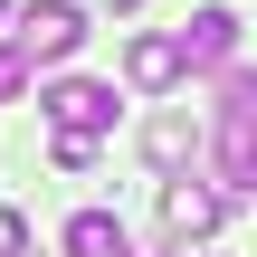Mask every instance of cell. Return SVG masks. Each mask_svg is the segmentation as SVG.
<instances>
[{
    "instance_id": "cell-1",
    "label": "cell",
    "mask_w": 257,
    "mask_h": 257,
    "mask_svg": "<svg viewBox=\"0 0 257 257\" xmlns=\"http://www.w3.org/2000/svg\"><path fill=\"white\" fill-rule=\"evenodd\" d=\"M210 181L238 200L257 191V67H219V134H210Z\"/></svg>"
},
{
    "instance_id": "cell-2",
    "label": "cell",
    "mask_w": 257,
    "mask_h": 257,
    "mask_svg": "<svg viewBox=\"0 0 257 257\" xmlns=\"http://www.w3.org/2000/svg\"><path fill=\"white\" fill-rule=\"evenodd\" d=\"M19 48H29L38 67H67V57L86 48V10H76V0H29V10H19Z\"/></svg>"
},
{
    "instance_id": "cell-3",
    "label": "cell",
    "mask_w": 257,
    "mask_h": 257,
    "mask_svg": "<svg viewBox=\"0 0 257 257\" xmlns=\"http://www.w3.org/2000/svg\"><path fill=\"white\" fill-rule=\"evenodd\" d=\"M38 114H48L57 134H105V124H114V86H95V76H57V86L38 95Z\"/></svg>"
},
{
    "instance_id": "cell-4",
    "label": "cell",
    "mask_w": 257,
    "mask_h": 257,
    "mask_svg": "<svg viewBox=\"0 0 257 257\" xmlns=\"http://www.w3.org/2000/svg\"><path fill=\"white\" fill-rule=\"evenodd\" d=\"M172 38H181L191 67H229V57H238V10H191Z\"/></svg>"
},
{
    "instance_id": "cell-5",
    "label": "cell",
    "mask_w": 257,
    "mask_h": 257,
    "mask_svg": "<svg viewBox=\"0 0 257 257\" xmlns=\"http://www.w3.org/2000/svg\"><path fill=\"white\" fill-rule=\"evenodd\" d=\"M219 210H229L219 181H210V191H200V181H172V191H162V229H172V238H210Z\"/></svg>"
},
{
    "instance_id": "cell-6",
    "label": "cell",
    "mask_w": 257,
    "mask_h": 257,
    "mask_svg": "<svg viewBox=\"0 0 257 257\" xmlns=\"http://www.w3.org/2000/svg\"><path fill=\"white\" fill-rule=\"evenodd\" d=\"M124 76H134L143 95H162V86L191 76V57H181V38H134V48H124Z\"/></svg>"
},
{
    "instance_id": "cell-7",
    "label": "cell",
    "mask_w": 257,
    "mask_h": 257,
    "mask_svg": "<svg viewBox=\"0 0 257 257\" xmlns=\"http://www.w3.org/2000/svg\"><path fill=\"white\" fill-rule=\"evenodd\" d=\"M57 248H67V257H134V238H124V219H114V210H76Z\"/></svg>"
},
{
    "instance_id": "cell-8",
    "label": "cell",
    "mask_w": 257,
    "mask_h": 257,
    "mask_svg": "<svg viewBox=\"0 0 257 257\" xmlns=\"http://www.w3.org/2000/svg\"><path fill=\"white\" fill-rule=\"evenodd\" d=\"M143 153H153V162H162V172H181V162H191V153H200V124H191V114H181V105H172V114H153V124H143Z\"/></svg>"
},
{
    "instance_id": "cell-9",
    "label": "cell",
    "mask_w": 257,
    "mask_h": 257,
    "mask_svg": "<svg viewBox=\"0 0 257 257\" xmlns=\"http://www.w3.org/2000/svg\"><path fill=\"white\" fill-rule=\"evenodd\" d=\"M29 67H38V57H29V48H19V38H10V48H0V105H10V95H19V86H29Z\"/></svg>"
},
{
    "instance_id": "cell-10",
    "label": "cell",
    "mask_w": 257,
    "mask_h": 257,
    "mask_svg": "<svg viewBox=\"0 0 257 257\" xmlns=\"http://www.w3.org/2000/svg\"><path fill=\"white\" fill-rule=\"evenodd\" d=\"M95 162V134H57V172H86Z\"/></svg>"
},
{
    "instance_id": "cell-11",
    "label": "cell",
    "mask_w": 257,
    "mask_h": 257,
    "mask_svg": "<svg viewBox=\"0 0 257 257\" xmlns=\"http://www.w3.org/2000/svg\"><path fill=\"white\" fill-rule=\"evenodd\" d=\"M19 238H29V229H19V210H0V257H19Z\"/></svg>"
},
{
    "instance_id": "cell-12",
    "label": "cell",
    "mask_w": 257,
    "mask_h": 257,
    "mask_svg": "<svg viewBox=\"0 0 257 257\" xmlns=\"http://www.w3.org/2000/svg\"><path fill=\"white\" fill-rule=\"evenodd\" d=\"M105 10H143V0H105Z\"/></svg>"
},
{
    "instance_id": "cell-13",
    "label": "cell",
    "mask_w": 257,
    "mask_h": 257,
    "mask_svg": "<svg viewBox=\"0 0 257 257\" xmlns=\"http://www.w3.org/2000/svg\"><path fill=\"white\" fill-rule=\"evenodd\" d=\"M134 257H172V248H134Z\"/></svg>"
}]
</instances>
